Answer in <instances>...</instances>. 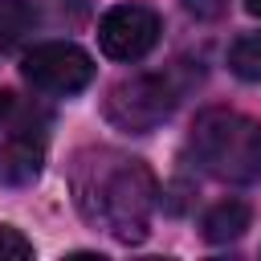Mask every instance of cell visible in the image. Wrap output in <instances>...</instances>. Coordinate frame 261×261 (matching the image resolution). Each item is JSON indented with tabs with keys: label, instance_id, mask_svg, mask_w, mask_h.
Wrapping results in <instances>:
<instances>
[{
	"label": "cell",
	"instance_id": "6da1fadb",
	"mask_svg": "<svg viewBox=\"0 0 261 261\" xmlns=\"http://www.w3.org/2000/svg\"><path fill=\"white\" fill-rule=\"evenodd\" d=\"M155 175L143 159H130L122 151L98 147L82 151L73 167V196L86 220L102 224L114 241L139 245L151 228L155 212Z\"/></svg>",
	"mask_w": 261,
	"mask_h": 261
},
{
	"label": "cell",
	"instance_id": "7a4b0ae2",
	"mask_svg": "<svg viewBox=\"0 0 261 261\" xmlns=\"http://www.w3.org/2000/svg\"><path fill=\"white\" fill-rule=\"evenodd\" d=\"M192 151L196 163L220 184L245 188L261 179V122L241 110H204L192 126Z\"/></svg>",
	"mask_w": 261,
	"mask_h": 261
},
{
	"label": "cell",
	"instance_id": "3957f363",
	"mask_svg": "<svg viewBox=\"0 0 261 261\" xmlns=\"http://www.w3.org/2000/svg\"><path fill=\"white\" fill-rule=\"evenodd\" d=\"M184 86L171 73H139L106 94V118L122 130H151L179 106Z\"/></svg>",
	"mask_w": 261,
	"mask_h": 261
},
{
	"label": "cell",
	"instance_id": "277c9868",
	"mask_svg": "<svg viewBox=\"0 0 261 261\" xmlns=\"http://www.w3.org/2000/svg\"><path fill=\"white\" fill-rule=\"evenodd\" d=\"M20 73L41 94H77L94 82V57L73 41H45L24 53Z\"/></svg>",
	"mask_w": 261,
	"mask_h": 261
},
{
	"label": "cell",
	"instance_id": "5b68a950",
	"mask_svg": "<svg viewBox=\"0 0 261 261\" xmlns=\"http://www.w3.org/2000/svg\"><path fill=\"white\" fill-rule=\"evenodd\" d=\"M159 41V16L147 4H118L98 24V45L114 61H139Z\"/></svg>",
	"mask_w": 261,
	"mask_h": 261
},
{
	"label": "cell",
	"instance_id": "8992f818",
	"mask_svg": "<svg viewBox=\"0 0 261 261\" xmlns=\"http://www.w3.org/2000/svg\"><path fill=\"white\" fill-rule=\"evenodd\" d=\"M41 171V143H33V130H12L8 147L0 151V179L24 184Z\"/></svg>",
	"mask_w": 261,
	"mask_h": 261
},
{
	"label": "cell",
	"instance_id": "52a82bcc",
	"mask_svg": "<svg viewBox=\"0 0 261 261\" xmlns=\"http://www.w3.org/2000/svg\"><path fill=\"white\" fill-rule=\"evenodd\" d=\"M249 220H253V212H249L245 200H220V204L208 208V216H204V237H208L212 245H228V241H237V237L249 228Z\"/></svg>",
	"mask_w": 261,
	"mask_h": 261
},
{
	"label": "cell",
	"instance_id": "ba28073f",
	"mask_svg": "<svg viewBox=\"0 0 261 261\" xmlns=\"http://www.w3.org/2000/svg\"><path fill=\"white\" fill-rule=\"evenodd\" d=\"M37 12L24 0H0V49H16L33 37Z\"/></svg>",
	"mask_w": 261,
	"mask_h": 261
},
{
	"label": "cell",
	"instance_id": "9c48e42d",
	"mask_svg": "<svg viewBox=\"0 0 261 261\" xmlns=\"http://www.w3.org/2000/svg\"><path fill=\"white\" fill-rule=\"evenodd\" d=\"M228 69L245 82H261V33H249L228 49Z\"/></svg>",
	"mask_w": 261,
	"mask_h": 261
},
{
	"label": "cell",
	"instance_id": "30bf717a",
	"mask_svg": "<svg viewBox=\"0 0 261 261\" xmlns=\"http://www.w3.org/2000/svg\"><path fill=\"white\" fill-rule=\"evenodd\" d=\"M33 257V241L20 237L12 224H0V261H24Z\"/></svg>",
	"mask_w": 261,
	"mask_h": 261
},
{
	"label": "cell",
	"instance_id": "8fae6325",
	"mask_svg": "<svg viewBox=\"0 0 261 261\" xmlns=\"http://www.w3.org/2000/svg\"><path fill=\"white\" fill-rule=\"evenodd\" d=\"M245 8H249L253 16H261V0H245Z\"/></svg>",
	"mask_w": 261,
	"mask_h": 261
}]
</instances>
